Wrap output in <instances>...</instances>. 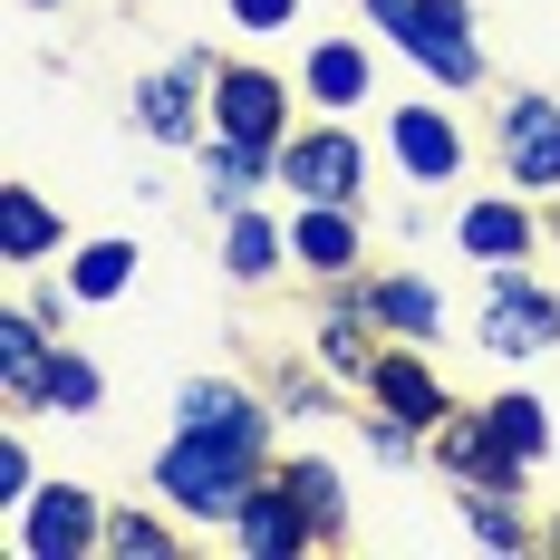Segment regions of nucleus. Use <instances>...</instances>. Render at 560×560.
<instances>
[{
	"label": "nucleus",
	"mask_w": 560,
	"mask_h": 560,
	"mask_svg": "<svg viewBox=\"0 0 560 560\" xmlns=\"http://www.w3.org/2000/svg\"><path fill=\"white\" fill-rule=\"evenodd\" d=\"M261 474H271L261 454H242V445H223V435L174 425L165 454H155V503H174L184 522H213V532H232V512H242V493H252Z\"/></svg>",
	"instance_id": "obj_1"
},
{
	"label": "nucleus",
	"mask_w": 560,
	"mask_h": 560,
	"mask_svg": "<svg viewBox=\"0 0 560 560\" xmlns=\"http://www.w3.org/2000/svg\"><path fill=\"white\" fill-rule=\"evenodd\" d=\"M377 30H387V39H396L406 58H416V68L435 78V88H454V97H464V88H483V39H474V0H406V10H387Z\"/></svg>",
	"instance_id": "obj_2"
},
{
	"label": "nucleus",
	"mask_w": 560,
	"mask_h": 560,
	"mask_svg": "<svg viewBox=\"0 0 560 560\" xmlns=\"http://www.w3.org/2000/svg\"><path fill=\"white\" fill-rule=\"evenodd\" d=\"M358 184H368V145H358L338 116L280 136V194H290V203H358Z\"/></svg>",
	"instance_id": "obj_3"
},
{
	"label": "nucleus",
	"mask_w": 560,
	"mask_h": 560,
	"mask_svg": "<svg viewBox=\"0 0 560 560\" xmlns=\"http://www.w3.org/2000/svg\"><path fill=\"white\" fill-rule=\"evenodd\" d=\"M213 78H223V58L184 49L174 68H155V78L136 88V126H145L155 145H203V136H213Z\"/></svg>",
	"instance_id": "obj_4"
},
{
	"label": "nucleus",
	"mask_w": 560,
	"mask_h": 560,
	"mask_svg": "<svg viewBox=\"0 0 560 560\" xmlns=\"http://www.w3.org/2000/svg\"><path fill=\"white\" fill-rule=\"evenodd\" d=\"M10 541H20V560H88L107 541V503L88 483H39L10 512Z\"/></svg>",
	"instance_id": "obj_5"
},
{
	"label": "nucleus",
	"mask_w": 560,
	"mask_h": 560,
	"mask_svg": "<svg viewBox=\"0 0 560 560\" xmlns=\"http://www.w3.org/2000/svg\"><path fill=\"white\" fill-rule=\"evenodd\" d=\"M474 338H483L493 358H541V348H560V300L522 271V261H503V271H493V290H483Z\"/></svg>",
	"instance_id": "obj_6"
},
{
	"label": "nucleus",
	"mask_w": 560,
	"mask_h": 560,
	"mask_svg": "<svg viewBox=\"0 0 560 560\" xmlns=\"http://www.w3.org/2000/svg\"><path fill=\"white\" fill-rule=\"evenodd\" d=\"M493 155H503V184H522L532 203L560 194V107L541 97V88L503 97V116H493Z\"/></svg>",
	"instance_id": "obj_7"
},
{
	"label": "nucleus",
	"mask_w": 560,
	"mask_h": 560,
	"mask_svg": "<svg viewBox=\"0 0 560 560\" xmlns=\"http://www.w3.org/2000/svg\"><path fill=\"white\" fill-rule=\"evenodd\" d=\"M232 541H242L252 560H310V551H329V541H319V512L280 483V464L252 483V493H242V512H232Z\"/></svg>",
	"instance_id": "obj_8"
},
{
	"label": "nucleus",
	"mask_w": 560,
	"mask_h": 560,
	"mask_svg": "<svg viewBox=\"0 0 560 560\" xmlns=\"http://www.w3.org/2000/svg\"><path fill=\"white\" fill-rule=\"evenodd\" d=\"M271 416H280V406H261V396L232 387V377H184V396H174V425L223 435V445L261 454V464H271Z\"/></svg>",
	"instance_id": "obj_9"
},
{
	"label": "nucleus",
	"mask_w": 560,
	"mask_h": 560,
	"mask_svg": "<svg viewBox=\"0 0 560 560\" xmlns=\"http://www.w3.org/2000/svg\"><path fill=\"white\" fill-rule=\"evenodd\" d=\"M368 406H387L396 425H416V435H435V425L454 416L445 377L425 368V348H416V338H396V348H377V368H368Z\"/></svg>",
	"instance_id": "obj_10"
},
{
	"label": "nucleus",
	"mask_w": 560,
	"mask_h": 560,
	"mask_svg": "<svg viewBox=\"0 0 560 560\" xmlns=\"http://www.w3.org/2000/svg\"><path fill=\"white\" fill-rule=\"evenodd\" d=\"M213 126L252 136V145H280L290 136V78H271L261 58H232L223 78H213Z\"/></svg>",
	"instance_id": "obj_11"
},
{
	"label": "nucleus",
	"mask_w": 560,
	"mask_h": 560,
	"mask_svg": "<svg viewBox=\"0 0 560 560\" xmlns=\"http://www.w3.org/2000/svg\"><path fill=\"white\" fill-rule=\"evenodd\" d=\"M387 155L406 184H464V126H454V107H396Z\"/></svg>",
	"instance_id": "obj_12"
},
{
	"label": "nucleus",
	"mask_w": 560,
	"mask_h": 560,
	"mask_svg": "<svg viewBox=\"0 0 560 560\" xmlns=\"http://www.w3.org/2000/svg\"><path fill=\"white\" fill-rule=\"evenodd\" d=\"M454 242H464V261H483V271H503V261H532V194H474L464 213H454Z\"/></svg>",
	"instance_id": "obj_13"
},
{
	"label": "nucleus",
	"mask_w": 560,
	"mask_h": 560,
	"mask_svg": "<svg viewBox=\"0 0 560 560\" xmlns=\"http://www.w3.org/2000/svg\"><path fill=\"white\" fill-rule=\"evenodd\" d=\"M377 319H368V300H358V280H329V319L310 329V348H319V368H329L338 387H368V368H377Z\"/></svg>",
	"instance_id": "obj_14"
},
{
	"label": "nucleus",
	"mask_w": 560,
	"mask_h": 560,
	"mask_svg": "<svg viewBox=\"0 0 560 560\" xmlns=\"http://www.w3.org/2000/svg\"><path fill=\"white\" fill-rule=\"evenodd\" d=\"M358 203H300L290 213V261L310 280H358Z\"/></svg>",
	"instance_id": "obj_15"
},
{
	"label": "nucleus",
	"mask_w": 560,
	"mask_h": 560,
	"mask_svg": "<svg viewBox=\"0 0 560 560\" xmlns=\"http://www.w3.org/2000/svg\"><path fill=\"white\" fill-rule=\"evenodd\" d=\"M49 319L30 310V300H10L0 310V406H20V416H39V377H49Z\"/></svg>",
	"instance_id": "obj_16"
},
{
	"label": "nucleus",
	"mask_w": 560,
	"mask_h": 560,
	"mask_svg": "<svg viewBox=\"0 0 560 560\" xmlns=\"http://www.w3.org/2000/svg\"><path fill=\"white\" fill-rule=\"evenodd\" d=\"M194 155H203V194H213V213H242L261 184H280V145H252V136H223V126H213Z\"/></svg>",
	"instance_id": "obj_17"
},
{
	"label": "nucleus",
	"mask_w": 560,
	"mask_h": 560,
	"mask_svg": "<svg viewBox=\"0 0 560 560\" xmlns=\"http://www.w3.org/2000/svg\"><path fill=\"white\" fill-rule=\"evenodd\" d=\"M358 300H368V319H377L387 338H416V348L445 329V300H435L425 271H377V280H358Z\"/></svg>",
	"instance_id": "obj_18"
},
{
	"label": "nucleus",
	"mask_w": 560,
	"mask_h": 560,
	"mask_svg": "<svg viewBox=\"0 0 560 560\" xmlns=\"http://www.w3.org/2000/svg\"><path fill=\"white\" fill-rule=\"evenodd\" d=\"M368 88H377V58L358 49V39H310V58H300V97L310 107H368Z\"/></svg>",
	"instance_id": "obj_19"
},
{
	"label": "nucleus",
	"mask_w": 560,
	"mask_h": 560,
	"mask_svg": "<svg viewBox=\"0 0 560 560\" xmlns=\"http://www.w3.org/2000/svg\"><path fill=\"white\" fill-rule=\"evenodd\" d=\"M58 242H68V223L49 213V194L39 184H0V261L30 271V261H49Z\"/></svg>",
	"instance_id": "obj_20"
},
{
	"label": "nucleus",
	"mask_w": 560,
	"mask_h": 560,
	"mask_svg": "<svg viewBox=\"0 0 560 560\" xmlns=\"http://www.w3.org/2000/svg\"><path fill=\"white\" fill-rule=\"evenodd\" d=\"M280 261H290V223H271V213H223V271L242 280V290H261V280H280Z\"/></svg>",
	"instance_id": "obj_21"
},
{
	"label": "nucleus",
	"mask_w": 560,
	"mask_h": 560,
	"mask_svg": "<svg viewBox=\"0 0 560 560\" xmlns=\"http://www.w3.org/2000/svg\"><path fill=\"white\" fill-rule=\"evenodd\" d=\"M483 425H493V445H503L512 464H522V474H532V464L551 454V406H541L532 387H503L493 406H483Z\"/></svg>",
	"instance_id": "obj_22"
},
{
	"label": "nucleus",
	"mask_w": 560,
	"mask_h": 560,
	"mask_svg": "<svg viewBox=\"0 0 560 560\" xmlns=\"http://www.w3.org/2000/svg\"><path fill=\"white\" fill-rule=\"evenodd\" d=\"M126 280H136V242L126 232H97V242L68 252V290L78 300H126Z\"/></svg>",
	"instance_id": "obj_23"
},
{
	"label": "nucleus",
	"mask_w": 560,
	"mask_h": 560,
	"mask_svg": "<svg viewBox=\"0 0 560 560\" xmlns=\"http://www.w3.org/2000/svg\"><path fill=\"white\" fill-rule=\"evenodd\" d=\"M280 483L319 512V541H348V483H338L329 454H290V464H280Z\"/></svg>",
	"instance_id": "obj_24"
},
{
	"label": "nucleus",
	"mask_w": 560,
	"mask_h": 560,
	"mask_svg": "<svg viewBox=\"0 0 560 560\" xmlns=\"http://www.w3.org/2000/svg\"><path fill=\"white\" fill-rule=\"evenodd\" d=\"M464 522H474L483 551H532V541H541V532L522 522V493H503V483H464Z\"/></svg>",
	"instance_id": "obj_25"
},
{
	"label": "nucleus",
	"mask_w": 560,
	"mask_h": 560,
	"mask_svg": "<svg viewBox=\"0 0 560 560\" xmlns=\"http://www.w3.org/2000/svg\"><path fill=\"white\" fill-rule=\"evenodd\" d=\"M97 396H107L97 358H78V348L58 338V348H49V377H39V416H97Z\"/></svg>",
	"instance_id": "obj_26"
},
{
	"label": "nucleus",
	"mask_w": 560,
	"mask_h": 560,
	"mask_svg": "<svg viewBox=\"0 0 560 560\" xmlns=\"http://www.w3.org/2000/svg\"><path fill=\"white\" fill-rule=\"evenodd\" d=\"M107 560H174L184 551V532H174L155 503H126V512H107V541H97Z\"/></svg>",
	"instance_id": "obj_27"
},
{
	"label": "nucleus",
	"mask_w": 560,
	"mask_h": 560,
	"mask_svg": "<svg viewBox=\"0 0 560 560\" xmlns=\"http://www.w3.org/2000/svg\"><path fill=\"white\" fill-rule=\"evenodd\" d=\"M30 493H39V464H30V445H20V435H0V512H20Z\"/></svg>",
	"instance_id": "obj_28"
},
{
	"label": "nucleus",
	"mask_w": 560,
	"mask_h": 560,
	"mask_svg": "<svg viewBox=\"0 0 560 560\" xmlns=\"http://www.w3.org/2000/svg\"><path fill=\"white\" fill-rule=\"evenodd\" d=\"M232 30H252V39H271V30H300V0H223Z\"/></svg>",
	"instance_id": "obj_29"
},
{
	"label": "nucleus",
	"mask_w": 560,
	"mask_h": 560,
	"mask_svg": "<svg viewBox=\"0 0 560 560\" xmlns=\"http://www.w3.org/2000/svg\"><path fill=\"white\" fill-rule=\"evenodd\" d=\"M368 454H387V464H406V454H425V435H416V425H396L387 406H377V416H368Z\"/></svg>",
	"instance_id": "obj_30"
},
{
	"label": "nucleus",
	"mask_w": 560,
	"mask_h": 560,
	"mask_svg": "<svg viewBox=\"0 0 560 560\" xmlns=\"http://www.w3.org/2000/svg\"><path fill=\"white\" fill-rule=\"evenodd\" d=\"M271 406H280V416H329V387L290 368V377H280V396H271Z\"/></svg>",
	"instance_id": "obj_31"
},
{
	"label": "nucleus",
	"mask_w": 560,
	"mask_h": 560,
	"mask_svg": "<svg viewBox=\"0 0 560 560\" xmlns=\"http://www.w3.org/2000/svg\"><path fill=\"white\" fill-rule=\"evenodd\" d=\"M358 10H368V20H387V10H406V0H358Z\"/></svg>",
	"instance_id": "obj_32"
},
{
	"label": "nucleus",
	"mask_w": 560,
	"mask_h": 560,
	"mask_svg": "<svg viewBox=\"0 0 560 560\" xmlns=\"http://www.w3.org/2000/svg\"><path fill=\"white\" fill-rule=\"evenodd\" d=\"M541 551H560V522H551V532H541Z\"/></svg>",
	"instance_id": "obj_33"
},
{
	"label": "nucleus",
	"mask_w": 560,
	"mask_h": 560,
	"mask_svg": "<svg viewBox=\"0 0 560 560\" xmlns=\"http://www.w3.org/2000/svg\"><path fill=\"white\" fill-rule=\"evenodd\" d=\"M30 10H58V0H30Z\"/></svg>",
	"instance_id": "obj_34"
},
{
	"label": "nucleus",
	"mask_w": 560,
	"mask_h": 560,
	"mask_svg": "<svg viewBox=\"0 0 560 560\" xmlns=\"http://www.w3.org/2000/svg\"><path fill=\"white\" fill-rule=\"evenodd\" d=\"M551 242H560V213H551Z\"/></svg>",
	"instance_id": "obj_35"
}]
</instances>
